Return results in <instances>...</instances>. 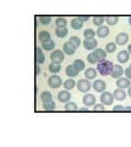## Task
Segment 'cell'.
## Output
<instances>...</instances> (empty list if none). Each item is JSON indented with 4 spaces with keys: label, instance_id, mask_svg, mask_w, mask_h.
Wrapping results in <instances>:
<instances>
[{
    "label": "cell",
    "instance_id": "obj_1",
    "mask_svg": "<svg viewBox=\"0 0 131 147\" xmlns=\"http://www.w3.org/2000/svg\"><path fill=\"white\" fill-rule=\"evenodd\" d=\"M113 64H112V61H109V60H101V61H98L97 63V71L101 74L102 76H109L110 74H112V70H113Z\"/></svg>",
    "mask_w": 131,
    "mask_h": 147
},
{
    "label": "cell",
    "instance_id": "obj_11",
    "mask_svg": "<svg viewBox=\"0 0 131 147\" xmlns=\"http://www.w3.org/2000/svg\"><path fill=\"white\" fill-rule=\"evenodd\" d=\"M76 49L77 48H76L71 42H65L64 45H62V52H64V54H66V55H74L76 53Z\"/></svg>",
    "mask_w": 131,
    "mask_h": 147
},
{
    "label": "cell",
    "instance_id": "obj_32",
    "mask_svg": "<svg viewBox=\"0 0 131 147\" xmlns=\"http://www.w3.org/2000/svg\"><path fill=\"white\" fill-rule=\"evenodd\" d=\"M43 105V109H46V110H54L55 109V102L52 99V100H49V102H46V103H42Z\"/></svg>",
    "mask_w": 131,
    "mask_h": 147
},
{
    "label": "cell",
    "instance_id": "obj_31",
    "mask_svg": "<svg viewBox=\"0 0 131 147\" xmlns=\"http://www.w3.org/2000/svg\"><path fill=\"white\" fill-rule=\"evenodd\" d=\"M92 21L96 26L101 27V26H103V22H105V16H94Z\"/></svg>",
    "mask_w": 131,
    "mask_h": 147
},
{
    "label": "cell",
    "instance_id": "obj_38",
    "mask_svg": "<svg viewBox=\"0 0 131 147\" xmlns=\"http://www.w3.org/2000/svg\"><path fill=\"white\" fill-rule=\"evenodd\" d=\"M86 59H87V61H88L89 64H97V63H98L97 58H96V57H94V55H93V53L88 54V55H87V58H86Z\"/></svg>",
    "mask_w": 131,
    "mask_h": 147
},
{
    "label": "cell",
    "instance_id": "obj_19",
    "mask_svg": "<svg viewBox=\"0 0 131 147\" xmlns=\"http://www.w3.org/2000/svg\"><path fill=\"white\" fill-rule=\"evenodd\" d=\"M93 55L97 58V60H98V61L105 60V58H107V52H105V49L97 48V49H94V50H93Z\"/></svg>",
    "mask_w": 131,
    "mask_h": 147
},
{
    "label": "cell",
    "instance_id": "obj_15",
    "mask_svg": "<svg viewBox=\"0 0 131 147\" xmlns=\"http://www.w3.org/2000/svg\"><path fill=\"white\" fill-rule=\"evenodd\" d=\"M97 45H98L97 39H85L83 40V47H85V49H87V50L97 49Z\"/></svg>",
    "mask_w": 131,
    "mask_h": 147
},
{
    "label": "cell",
    "instance_id": "obj_22",
    "mask_svg": "<svg viewBox=\"0 0 131 147\" xmlns=\"http://www.w3.org/2000/svg\"><path fill=\"white\" fill-rule=\"evenodd\" d=\"M42 48L43 50H47V52H54L55 50V42H54L53 39L48 40V42H44L42 43Z\"/></svg>",
    "mask_w": 131,
    "mask_h": 147
},
{
    "label": "cell",
    "instance_id": "obj_48",
    "mask_svg": "<svg viewBox=\"0 0 131 147\" xmlns=\"http://www.w3.org/2000/svg\"><path fill=\"white\" fill-rule=\"evenodd\" d=\"M130 67H131V64H130Z\"/></svg>",
    "mask_w": 131,
    "mask_h": 147
},
{
    "label": "cell",
    "instance_id": "obj_12",
    "mask_svg": "<svg viewBox=\"0 0 131 147\" xmlns=\"http://www.w3.org/2000/svg\"><path fill=\"white\" fill-rule=\"evenodd\" d=\"M109 33H110V30L108 26H101V27H98V30L96 31V36L98 38H107V37L109 36Z\"/></svg>",
    "mask_w": 131,
    "mask_h": 147
},
{
    "label": "cell",
    "instance_id": "obj_34",
    "mask_svg": "<svg viewBox=\"0 0 131 147\" xmlns=\"http://www.w3.org/2000/svg\"><path fill=\"white\" fill-rule=\"evenodd\" d=\"M38 20H39V24H40V25L47 26V25H50L52 17H50V16H39Z\"/></svg>",
    "mask_w": 131,
    "mask_h": 147
},
{
    "label": "cell",
    "instance_id": "obj_24",
    "mask_svg": "<svg viewBox=\"0 0 131 147\" xmlns=\"http://www.w3.org/2000/svg\"><path fill=\"white\" fill-rule=\"evenodd\" d=\"M72 65L75 66V69H76V70H77L79 72L86 70V63H85L83 60H81V59H76V60L72 63Z\"/></svg>",
    "mask_w": 131,
    "mask_h": 147
},
{
    "label": "cell",
    "instance_id": "obj_10",
    "mask_svg": "<svg viewBox=\"0 0 131 147\" xmlns=\"http://www.w3.org/2000/svg\"><path fill=\"white\" fill-rule=\"evenodd\" d=\"M125 72L124 70V67L123 66H120V65H114L113 66V70H112V74H110V76L113 77V79H120V77H123V74Z\"/></svg>",
    "mask_w": 131,
    "mask_h": 147
},
{
    "label": "cell",
    "instance_id": "obj_25",
    "mask_svg": "<svg viewBox=\"0 0 131 147\" xmlns=\"http://www.w3.org/2000/svg\"><path fill=\"white\" fill-rule=\"evenodd\" d=\"M39 98H40V100H42V103H46V102H49V100L53 99V94L49 91H43L42 93H40Z\"/></svg>",
    "mask_w": 131,
    "mask_h": 147
},
{
    "label": "cell",
    "instance_id": "obj_33",
    "mask_svg": "<svg viewBox=\"0 0 131 147\" xmlns=\"http://www.w3.org/2000/svg\"><path fill=\"white\" fill-rule=\"evenodd\" d=\"M67 28H56L55 30V34L56 37H59V38H65L67 36Z\"/></svg>",
    "mask_w": 131,
    "mask_h": 147
},
{
    "label": "cell",
    "instance_id": "obj_3",
    "mask_svg": "<svg viewBox=\"0 0 131 147\" xmlns=\"http://www.w3.org/2000/svg\"><path fill=\"white\" fill-rule=\"evenodd\" d=\"M50 60L54 64H61L62 61L65 60V54H64V52H62V50H59V49H55L50 54Z\"/></svg>",
    "mask_w": 131,
    "mask_h": 147
},
{
    "label": "cell",
    "instance_id": "obj_21",
    "mask_svg": "<svg viewBox=\"0 0 131 147\" xmlns=\"http://www.w3.org/2000/svg\"><path fill=\"white\" fill-rule=\"evenodd\" d=\"M113 96H114V98L116 100H124L126 98V92L125 90H121V88H116L114 92H113Z\"/></svg>",
    "mask_w": 131,
    "mask_h": 147
},
{
    "label": "cell",
    "instance_id": "obj_43",
    "mask_svg": "<svg viewBox=\"0 0 131 147\" xmlns=\"http://www.w3.org/2000/svg\"><path fill=\"white\" fill-rule=\"evenodd\" d=\"M79 110H80V112H88V108L87 107H83V108H80Z\"/></svg>",
    "mask_w": 131,
    "mask_h": 147
},
{
    "label": "cell",
    "instance_id": "obj_40",
    "mask_svg": "<svg viewBox=\"0 0 131 147\" xmlns=\"http://www.w3.org/2000/svg\"><path fill=\"white\" fill-rule=\"evenodd\" d=\"M113 110L114 112H125V107H123V105H114Z\"/></svg>",
    "mask_w": 131,
    "mask_h": 147
},
{
    "label": "cell",
    "instance_id": "obj_27",
    "mask_svg": "<svg viewBox=\"0 0 131 147\" xmlns=\"http://www.w3.org/2000/svg\"><path fill=\"white\" fill-rule=\"evenodd\" d=\"M76 84H77V82H75L74 79H67L64 84H62V86H64V88L66 91H70V90H72L76 86Z\"/></svg>",
    "mask_w": 131,
    "mask_h": 147
},
{
    "label": "cell",
    "instance_id": "obj_42",
    "mask_svg": "<svg viewBox=\"0 0 131 147\" xmlns=\"http://www.w3.org/2000/svg\"><path fill=\"white\" fill-rule=\"evenodd\" d=\"M79 18H80V20L81 21H82V22H86V21H88V16H79Z\"/></svg>",
    "mask_w": 131,
    "mask_h": 147
},
{
    "label": "cell",
    "instance_id": "obj_17",
    "mask_svg": "<svg viewBox=\"0 0 131 147\" xmlns=\"http://www.w3.org/2000/svg\"><path fill=\"white\" fill-rule=\"evenodd\" d=\"M65 74H66V76L69 77V79H75V77L79 75V71L76 70L75 66L71 64V65H67V66H66V69H65Z\"/></svg>",
    "mask_w": 131,
    "mask_h": 147
},
{
    "label": "cell",
    "instance_id": "obj_13",
    "mask_svg": "<svg viewBox=\"0 0 131 147\" xmlns=\"http://www.w3.org/2000/svg\"><path fill=\"white\" fill-rule=\"evenodd\" d=\"M131 80H129L128 77H120V79L116 80V87L121 90H125V88H129L131 86Z\"/></svg>",
    "mask_w": 131,
    "mask_h": 147
},
{
    "label": "cell",
    "instance_id": "obj_28",
    "mask_svg": "<svg viewBox=\"0 0 131 147\" xmlns=\"http://www.w3.org/2000/svg\"><path fill=\"white\" fill-rule=\"evenodd\" d=\"M55 25H56V28H66L67 20L64 17H58L55 20Z\"/></svg>",
    "mask_w": 131,
    "mask_h": 147
},
{
    "label": "cell",
    "instance_id": "obj_4",
    "mask_svg": "<svg viewBox=\"0 0 131 147\" xmlns=\"http://www.w3.org/2000/svg\"><path fill=\"white\" fill-rule=\"evenodd\" d=\"M62 84H64V82H62L61 77L59 75H53L48 79V86L53 90H58Z\"/></svg>",
    "mask_w": 131,
    "mask_h": 147
},
{
    "label": "cell",
    "instance_id": "obj_35",
    "mask_svg": "<svg viewBox=\"0 0 131 147\" xmlns=\"http://www.w3.org/2000/svg\"><path fill=\"white\" fill-rule=\"evenodd\" d=\"M105 52L107 53H114L115 52V49H116V44L115 42H109V43H107L105 45Z\"/></svg>",
    "mask_w": 131,
    "mask_h": 147
},
{
    "label": "cell",
    "instance_id": "obj_7",
    "mask_svg": "<svg viewBox=\"0 0 131 147\" xmlns=\"http://www.w3.org/2000/svg\"><path fill=\"white\" fill-rule=\"evenodd\" d=\"M129 42V34L125 33V32H120L115 36V44L118 45H125Z\"/></svg>",
    "mask_w": 131,
    "mask_h": 147
},
{
    "label": "cell",
    "instance_id": "obj_41",
    "mask_svg": "<svg viewBox=\"0 0 131 147\" xmlns=\"http://www.w3.org/2000/svg\"><path fill=\"white\" fill-rule=\"evenodd\" d=\"M124 74H125V77H128L129 80H131V67L130 66L128 69H125V72Z\"/></svg>",
    "mask_w": 131,
    "mask_h": 147
},
{
    "label": "cell",
    "instance_id": "obj_23",
    "mask_svg": "<svg viewBox=\"0 0 131 147\" xmlns=\"http://www.w3.org/2000/svg\"><path fill=\"white\" fill-rule=\"evenodd\" d=\"M38 39L40 43H44V42H48V40H50V33H49L48 31H40L39 34H38Z\"/></svg>",
    "mask_w": 131,
    "mask_h": 147
},
{
    "label": "cell",
    "instance_id": "obj_5",
    "mask_svg": "<svg viewBox=\"0 0 131 147\" xmlns=\"http://www.w3.org/2000/svg\"><path fill=\"white\" fill-rule=\"evenodd\" d=\"M114 96H113V93H110V92H103V93L101 94V103L103 105H112L113 102H114Z\"/></svg>",
    "mask_w": 131,
    "mask_h": 147
},
{
    "label": "cell",
    "instance_id": "obj_26",
    "mask_svg": "<svg viewBox=\"0 0 131 147\" xmlns=\"http://www.w3.org/2000/svg\"><path fill=\"white\" fill-rule=\"evenodd\" d=\"M48 69H49V71L54 74V75H56V74L60 72V70H61V64L50 63V64H49V66H48Z\"/></svg>",
    "mask_w": 131,
    "mask_h": 147
},
{
    "label": "cell",
    "instance_id": "obj_47",
    "mask_svg": "<svg viewBox=\"0 0 131 147\" xmlns=\"http://www.w3.org/2000/svg\"><path fill=\"white\" fill-rule=\"evenodd\" d=\"M129 24H130V26H131V16L129 17Z\"/></svg>",
    "mask_w": 131,
    "mask_h": 147
},
{
    "label": "cell",
    "instance_id": "obj_46",
    "mask_svg": "<svg viewBox=\"0 0 131 147\" xmlns=\"http://www.w3.org/2000/svg\"><path fill=\"white\" fill-rule=\"evenodd\" d=\"M128 52L131 54V44H129V45H128Z\"/></svg>",
    "mask_w": 131,
    "mask_h": 147
},
{
    "label": "cell",
    "instance_id": "obj_8",
    "mask_svg": "<svg viewBox=\"0 0 131 147\" xmlns=\"http://www.w3.org/2000/svg\"><path fill=\"white\" fill-rule=\"evenodd\" d=\"M70 99H71L70 91H66V90L59 91V93H58V100L60 103H67V102H70Z\"/></svg>",
    "mask_w": 131,
    "mask_h": 147
},
{
    "label": "cell",
    "instance_id": "obj_37",
    "mask_svg": "<svg viewBox=\"0 0 131 147\" xmlns=\"http://www.w3.org/2000/svg\"><path fill=\"white\" fill-rule=\"evenodd\" d=\"M66 110H79L80 108L77 107V104H76L75 102H67L65 103V107H64Z\"/></svg>",
    "mask_w": 131,
    "mask_h": 147
},
{
    "label": "cell",
    "instance_id": "obj_9",
    "mask_svg": "<svg viewBox=\"0 0 131 147\" xmlns=\"http://www.w3.org/2000/svg\"><path fill=\"white\" fill-rule=\"evenodd\" d=\"M82 102L85 104V107H94V104H96V97H94V94L86 93L82 98Z\"/></svg>",
    "mask_w": 131,
    "mask_h": 147
},
{
    "label": "cell",
    "instance_id": "obj_30",
    "mask_svg": "<svg viewBox=\"0 0 131 147\" xmlns=\"http://www.w3.org/2000/svg\"><path fill=\"white\" fill-rule=\"evenodd\" d=\"M105 22L108 26H114L119 22V17L118 16H105Z\"/></svg>",
    "mask_w": 131,
    "mask_h": 147
},
{
    "label": "cell",
    "instance_id": "obj_14",
    "mask_svg": "<svg viewBox=\"0 0 131 147\" xmlns=\"http://www.w3.org/2000/svg\"><path fill=\"white\" fill-rule=\"evenodd\" d=\"M116 59H118V61L120 64L128 63V60L130 59V53L128 52V50H120V52L118 53V57H116Z\"/></svg>",
    "mask_w": 131,
    "mask_h": 147
},
{
    "label": "cell",
    "instance_id": "obj_20",
    "mask_svg": "<svg viewBox=\"0 0 131 147\" xmlns=\"http://www.w3.org/2000/svg\"><path fill=\"white\" fill-rule=\"evenodd\" d=\"M70 26H71V28H72V30L79 31V30L82 28L83 22L81 21L79 17H74V18H72V20H71V22H70Z\"/></svg>",
    "mask_w": 131,
    "mask_h": 147
},
{
    "label": "cell",
    "instance_id": "obj_45",
    "mask_svg": "<svg viewBox=\"0 0 131 147\" xmlns=\"http://www.w3.org/2000/svg\"><path fill=\"white\" fill-rule=\"evenodd\" d=\"M125 112H131V105H129V107H125Z\"/></svg>",
    "mask_w": 131,
    "mask_h": 147
},
{
    "label": "cell",
    "instance_id": "obj_39",
    "mask_svg": "<svg viewBox=\"0 0 131 147\" xmlns=\"http://www.w3.org/2000/svg\"><path fill=\"white\" fill-rule=\"evenodd\" d=\"M93 109L94 110H99V112H103V110H104V105H103L102 103H99V104H94V107H93Z\"/></svg>",
    "mask_w": 131,
    "mask_h": 147
},
{
    "label": "cell",
    "instance_id": "obj_36",
    "mask_svg": "<svg viewBox=\"0 0 131 147\" xmlns=\"http://www.w3.org/2000/svg\"><path fill=\"white\" fill-rule=\"evenodd\" d=\"M69 42H71L76 48H79L81 45V39H80V37H77V36H71L70 39H69Z\"/></svg>",
    "mask_w": 131,
    "mask_h": 147
},
{
    "label": "cell",
    "instance_id": "obj_6",
    "mask_svg": "<svg viewBox=\"0 0 131 147\" xmlns=\"http://www.w3.org/2000/svg\"><path fill=\"white\" fill-rule=\"evenodd\" d=\"M92 88L96 92H98V93H103V92H105L107 84H105V81H103V80H96L92 84Z\"/></svg>",
    "mask_w": 131,
    "mask_h": 147
},
{
    "label": "cell",
    "instance_id": "obj_29",
    "mask_svg": "<svg viewBox=\"0 0 131 147\" xmlns=\"http://www.w3.org/2000/svg\"><path fill=\"white\" fill-rule=\"evenodd\" d=\"M94 36H96V32H94L92 28H86L83 31L85 39H94Z\"/></svg>",
    "mask_w": 131,
    "mask_h": 147
},
{
    "label": "cell",
    "instance_id": "obj_2",
    "mask_svg": "<svg viewBox=\"0 0 131 147\" xmlns=\"http://www.w3.org/2000/svg\"><path fill=\"white\" fill-rule=\"evenodd\" d=\"M76 86H77V90L80 92H82V93H88V91L92 88V84L87 79H81V80H79V82L76 84Z\"/></svg>",
    "mask_w": 131,
    "mask_h": 147
},
{
    "label": "cell",
    "instance_id": "obj_18",
    "mask_svg": "<svg viewBox=\"0 0 131 147\" xmlns=\"http://www.w3.org/2000/svg\"><path fill=\"white\" fill-rule=\"evenodd\" d=\"M97 69L96 67H88L85 70V79L87 80H93L97 77Z\"/></svg>",
    "mask_w": 131,
    "mask_h": 147
},
{
    "label": "cell",
    "instance_id": "obj_16",
    "mask_svg": "<svg viewBox=\"0 0 131 147\" xmlns=\"http://www.w3.org/2000/svg\"><path fill=\"white\" fill-rule=\"evenodd\" d=\"M36 61H37L38 65H40V64H43L46 61V57H44L43 49L39 48V47H36Z\"/></svg>",
    "mask_w": 131,
    "mask_h": 147
},
{
    "label": "cell",
    "instance_id": "obj_44",
    "mask_svg": "<svg viewBox=\"0 0 131 147\" xmlns=\"http://www.w3.org/2000/svg\"><path fill=\"white\" fill-rule=\"evenodd\" d=\"M128 96H129V97L131 98V86H130L129 88H128Z\"/></svg>",
    "mask_w": 131,
    "mask_h": 147
}]
</instances>
